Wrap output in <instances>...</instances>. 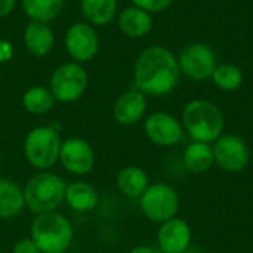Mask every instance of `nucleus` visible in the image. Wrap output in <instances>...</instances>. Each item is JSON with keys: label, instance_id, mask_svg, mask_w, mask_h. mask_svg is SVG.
Listing matches in <instances>:
<instances>
[{"label": "nucleus", "instance_id": "1", "mask_svg": "<svg viewBox=\"0 0 253 253\" xmlns=\"http://www.w3.org/2000/svg\"><path fill=\"white\" fill-rule=\"evenodd\" d=\"M176 56L165 46L154 44L144 49L133 65V86L145 96L170 93L179 82Z\"/></svg>", "mask_w": 253, "mask_h": 253}, {"label": "nucleus", "instance_id": "2", "mask_svg": "<svg viewBox=\"0 0 253 253\" xmlns=\"http://www.w3.org/2000/svg\"><path fill=\"white\" fill-rule=\"evenodd\" d=\"M181 123L193 141L212 144L222 135L225 119L213 102L193 99L184 107Z\"/></svg>", "mask_w": 253, "mask_h": 253}, {"label": "nucleus", "instance_id": "3", "mask_svg": "<svg viewBox=\"0 0 253 253\" xmlns=\"http://www.w3.org/2000/svg\"><path fill=\"white\" fill-rule=\"evenodd\" d=\"M30 237L42 253H65L74 239L71 222L58 212L36 215L30 225Z\"/></svg>", "mask_w": 253, "mask_h": 253}, {"label": "nucleus", "instance_id": "4", "mask_svg": "<svg viewBox=\"0 0 253 253\" xmlns=\"http://www.w3.org/2000/svg\"><path fill=\"white\" fill-rule=\"evenodd\" d=\"M65 181L56 173L42 170L33 175L24 187L25 208L34 215L56 212L65 199Z\"/></svg>", "mask_w": 253, "mask_h": 253}, {"label": "nucleus", "instance_id": "5", "mask_svg": "<svg viewBox=\"0 0 253 253\" xmlns=\"http://www.w3.org/2000/svg\"><path fill=\"white\" fill-rule=\"evenodd\" d=\"M61 145L62 139L56 129L37 126L31 129L24 139V154L34 169L47 170L59 162Z\"/></svg>", "mask_w": 253, "mask_h": 253}, {"label": "nucleus", "instance_id": "6", "mask_svg": "<svg viewBox=\"0 0 253 253\" xmlns=\"http://www.w3.org/2000/svg\"><path fill=\"white\" fill-rule=\"evenodd\" d=\"M89 84V76L84 67L79 62L70 61L58 65L49 82V89L55 99L62 104H70L80 99Z\"/></svg>", "mask_w": 253, "mask_h": 253}, {"label": "nucleus", "instance_id": "7", "mask_svg": "<svg viewBox=\"0 0 253 253\" xmlns=\"http://www.w3.org/2000/svg\"><path fill=\"white\" fill-rule=\"evenodd\" d=\"M141 211L148 221L163 224L176 216L179 209V196L170 185L157 182L148 185L139 197Z\"/></svg>", "mask_w": 253, "mask_h": 253}, {"label": "nucleus", "instance_id": "8", "mask_svg": "<svg viewBox=\"0 0 253 253\" xmlns=\"http://www.w3.org/2000/svg\"><path fill=\"white\" fill-rule=\"evenodd\" d=\"M179 71L194 82H203L212 77L218 62L211 46L202 42L190 43L176 56Z\"/></svg>", "mask_w": 253, "mask_h": 253}, {"label": "nucleus", "instance_id": "9", "mask_svg": "<svg viewBox=\"0 0 253 253\" xmlns=\"http://www.w3.org/2000/svg\"><path fill=\"white\" fill-rule=\"evenodd\" d=\"M64 47L74 62L84 64L96 56L99 50V36L89 22H76L65 31Z\"/></svg>", "mask_w": 253, "mask_h": 253}, {"label": "nucleus", "instance_id": "10", "mask_svg": "<svg viewBox=\"0 0 253 253\" xmlns=\"http://www.w3.org/2000/svg\"><path fill=\"white\" fill-rule=\"evenodd\" d=\"M215 163L228 173L242 172L251 159V151L243 138L237 135H221L212 145Z\"/></svg>", "mask_w": 253, "mask_h": 253}, {"label": "nucleus", "instance_id": "11", "mask_svg": "<svg viewBox=\"0 0 253 253\" xmlns=\"http://www.w3.org/2000/svg\"><path fill=\"white\" fill-rule=\"evenodd\" d=\"M147 138L159 147H172L182 141L184 126L172 114L166 111H156L144 122Z\"/></svg>", "mask_w": 253, "mask_h": 253}, {"label": "nucleus", "instance_id": "12", "mask_svg": "<svg viewBox=\"0 0 253 253\" xmlns=\"http://www.w3.org/2000/svg\"><path fill=\"white\" fill-rule=\"evenodd\" d=\"M59 163L73 175H86L95 166V151L83 138H68L62 141Z\"/></svg>", "mask_w": 253, "mask_h": 253}, {"label": "nucleus", "instance_id": "13", "mask_svg": "<svg viewBox=\"0 0 253 253\" xmlns=\"http://www.w3.org/2000/svg\"><path fill=\"white\" fill-rule=\"evenodd\" d=\"M191 228L181 218H172L163 224L157 231V242L165 253H184L191 243Z\"/></svg>", "mask_w": 253, "mask_h": 253}, {"label": "nucleus", "instance_id": "14", "mask_svg": "<svg viewBox=\"0 0 253 253\" xmlns=\"http://www.w3.org/2000/svg\"><path fill=\"white\" fill-rule=\"evenodd\" d=\"M147 111V96L135 87L122 93L113 107V117L122 126H133Z\"/></svg>", "mask_w": 253, "mask_h": 253}, {"label": "nucleus", "instance_id": "15", "mask_svg": "<svg viewBox=\"0 0 253 253\" xmlns=\"http://www.w3.org/2000/svg\"><path fill=\"white\" fill-rule=\"evenodd\" d=\"M22 40L33 56L42 58L52 52L55 46V33L46 22L30 21L24 28Z\"/></svg>", "mask_w": 253, "mask_h": 253}, {"label": "nucleus", "instance_id": "16", "mask_svg": "<svg viewBox=\"0 0 253 253\" xmlns=\"http://www.w3.org/2000/svg\"><path fill=\"white\" fill-rule=\"evenodd\" d=\"M117 25L126 37L142 39L153 30V16L151 13L132 4L120 10Z\"/></svg>", "mask_w": 253, "mask_h": 253}, {"label": "nucleus", "instance_id": "17", "mask_svg": "<svg viewBox=\"0 0 253 253\" xmlns=\"http://www.w3.org/2000/svg\"><path fill=\"white\" fill-rule=\"evenodd\" d=\"M119 191L129 199H139L150 185L147 172L139 166H126L119 170L116 178Z\"/></svg>", "mask_w": 253, "mask_h": 253}, {"label": "nucleus", "instance_id": "18", "mask_svg": "<svg viewBox=\"0 0 253 253\" xmlns=\"http://www.w3.org/2000/svg\"><path fill=\"white\" fill-rule=\"evenodd\" d=\"M64 202L76 212H89L98 206V193L90 184L84 181H74L67 184Z\"/></svg>", "mask_w": 253, "mask_h": 253}, {"label": "nucleus", "instance_id": "19", "mask_svg": "<svg viewBox=\"0 0 253 253\" xmlns=\"http://www.w3.org/2000/svg\"><path fill=\"white\" fill-rule=\"evenodd\" d=\"M24 208V190L15 181L0 178V219H12Z\"/></svg>", "mask_w": 253, "mask_h": 253}, {"label": "nucleus", "instance_id": "20", "mask_svg": "<svg viewBox=\"0 0 253 253\" xmlns=\"http://www.w3.org/2000/svg\"><path fill=\"white\" fill-rule=\"evenodd\" d=\"M80 10L86 22L93 27L110 24L119 10L117 0H80Z\"/></svg>", "mask_w": 253, "mask_h": 253}, {"label": "nucleus", "instance_id": "21", "mask_svg": "<svg viewBox=\"0 0 253 253\" xmlns=\"http://www.w3.org/2000/svg\"><path fill=\"white\" fill-rule=\"evenodd\" d=\"M184 165L193 173H205L215 165L213 148L206 142H191L184 151Z\"/></svg>", "mask_w": 253, "mask_h": 253}, {"label": "nucleus", "instance_id": "22", "mask_svg": "<svg viewBox=\"0 0 253 253\" xmlns=\"http://www.w3.org/2000/svg\"><path fill=\"white\" fill-rule=\"evenodd\" d=\"M64 4L65 0H21L22 10L30 21L46 24L61 15Z\"/></svg>", "mask_w": 253, "mask_h": 253}, {"label": "nucleus", "instance_id": "23", "mask_svg": "<svg viewBox=\"0 0 253 253\" xmlns=\"http://www.w3.org/2000/svg\"><path fill=\"white\" fill-rule=\"evenodd\" d=\"M55 96L46 86H31L22 95V107L27 113L34 116H42L49 113L55 107Z\"/></svg>", "mask_w": 253, "mask_h": 253}, {"label": "nucleus", "instance_id": "24", "mask_svg": "<svg viewBox=\"0 0 253 253\" xmlns=\"http://www.w3.org/2000/svg\"><path fill=\"white\" fill-rule=\"evenodd\" d=\"M211 79L216 87L225 92L237 90L243 84V73L234 64H218Z\"/></svg>", "mask_w": 253, "mask_h": 253}, {"label": "nucleus", "instance_id": "25", "mask_svg": "<svg viewBox=\"0 0 253 253\" xmlns=\"http://www.w3.org/2000/svg\"><path fill=\"white\" fill-rule=\"evenodd\" d=\"M173 0H132L133 6L148 12V13H159L166 10Z\"/></svg>", "mask_w": 253, "mask_h": 253}, {"label": "nucleus", "instance_id": "26", "mask_svg": "<svg viewBox=\"0 0 253 253\" xmlns=\"http://www.w3.org/2000/svg\"><path fill=\"white\" fill-rule=\"evenodd\" d=\"M12 253H42L39 251V248L36 246V243L31 240V237H24V239H19L13 249Z\"/></svg>", "mask_w": 253, "mask_h": 253}, {"label": "nucleus", "instance_id": "27", "mask_svg": "<svg viewBox=\"0 0 253 253\" xmlns=\"http://www.w3.org/2000/svg\"><path fill=\"white\" fill-rule=\"evenodd\" d=\"M15 49L13 44L6 40V39H0V64H6L13 58Z\"/></svg>", "mask_w": 253, "mask_h": 253}, {"label": "nucleus", "instance_id": "28", "mask_svg": "<svg viewBox=\"0 0 253 253\" xmlns=\"http://www.w3.org/2000/svg\"><path fill=\"white\" fill-rule=\"evenodd\" d=\"M16 6V0H0V18L9 16Z\"/></svg>", "mask_w": 253, "mask_h": 253}, {"label": "nucleus", "instance_id": "29", "mask_svg": "<svg viewBox=\"0 0 253 253\" xmlns=\"http://www.w3.org/2000/svg\"><path fill=\"white\" fill-rule=\"evenodd\" d=\"M129 253H156L151 248H148V246H136V248H133L132 251Z\"/></svg>", "mask_w": 253, "mask_h": 253}, {"label": "nucleus", "instance_id": "30", "mask_svg": "<svg viewBox=\"0 0 253 253\" xmlns=\"http://www.w3.org/2000/svg\"><path fill=\"white\" fill-rule=\"evenodd\" d=\"M0 163H1V153H0Z\"/></svg>", "mask_w": 253, "mask_h": 253}, {"label": "nucleus", "instance_id": "31", "mask_svg": "<svg viewBox=\"0 0 253 253\" xmlns=\"http://www.w3.org/2000/svg\"><path fill=\"white\" fill-rule=\"evenodd\" d=\"M86 253H99V252H86Z\"/></svg>", "mask_w": 253, "mask_h": 253}]
</instances>
